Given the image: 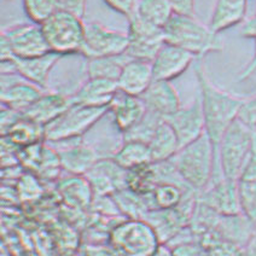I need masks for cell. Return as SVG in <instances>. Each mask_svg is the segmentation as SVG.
I'll list each match as a JSON object with an SVG mask.
<instances>
[{
  "label": "cell",
  "instance_id": "obj_43",
  "mask_svg": "<svg viewBox=\"0 0 256 256\" xmlns=\"http://www.w3.org/2000/svg\"><path fill=\"white\" fill-rule=\"evenodd\" d=\"M254 40H255V54H254V57H252V60L249 62L248 66H246V68L240 72V74L238 75L237 82H242V81L246 80V78H248L249 76H252V75L256 72V39H254Z\"/></svg>",
  "mask_w": 256,
  "mask_h": 256
},
{
  "label": "cell",
  "instance_id": "obj_14",
  "mask_svg": "<svg viewBox=\"0 0 256 256\" xmlns=\"http://www.w3.org/2000/svg\"><path fill=\"white\" fill-rule=\"evenodd\" d=\"M164 120L170 124L178 136L180 149L197 140L206 133L204 112L200 97H197L188 106H182Z\"/></svg>",
  "mask_w": 256,
  "mask_h": 256
},
{
  "label": "cell",
  "instance_id": "obj_36",
  "mask_svg": "<svg viewBox=\"0 0 256 256\" xmlns=\"http://www.w3.org/2000/svg\"><path fill=\"white\" fill-rule=\"evenodd\" d=\"M16 191L20 200H34L42 194V180L36 174L26 172L16 182Z\"/></svg>",
  "mask_w": 256,
  "mask_h": 256
},
{
  "label": "cell",
  "instance_id": "obj_33",
  "mask_svg": "<svg viewBox=\"0 0 256 256\" xmlns=\"http://www.w3.org/2000/svg\"><path fill=\"white\" fill-rule=\"evenodd\" d=\"M188 191H190V188H184L176 184H160L150 194L152 210L176 208Z\"/></svg>",
  "mask_w": 256,
  "mask_h": 256
},
{
  "label": "cell",
  "instance_id": "obj_37",
  "mask_svg": "<svg viewBox=\"0 0 256 256\" xmlns=\"http://www.w3.org/2000/svg\"><path fill=\"white\" fill-rule=\"evenodd\" d=\"M238 118L242 120L248 126L256 128V94L246 98L240 115H238Z\"/></svg>",
  "mask_w": 256,
  "mask_h": 256
},
{
  "label": "cell",
  "instance_id": "obj_24",
  "mask_svg": "<svg viewBox=\"0 0 256 256\" xmlns=\"http://www.w3.org/2000/svg\"><path fill=\"white\" fill-rule=\"evenodd\" d=\"M57 190L68 206L76 209L91 208L94 194L85 176L69 174L57 182Z\"/></svg>",
  "mask_w": 256,
  "mask_h": 256
},
{
  "label": "cell",
  "instance_id": "obj_9",
  "mask_svg": "<svg viewBox=\"0 0 256 256\" xmlns=\"http://www.w3.org/2000/svg\"><path fill=\"white\" fill-rule=\"evenodd\" d=\"M130 38L127 33L106 28L98 22L85 23L81 56L87 60L97 57L118 56L126 54Z\"/></svg>",
  "mask_w": 256,
  "mask_h": 256
},
{
  "label": "cell",
  "instance_id": "obj_8",
  "mask_svg": "<svg viewBox=\"0 0 256 256\" xmlns=\"http://www.w3.org/2000/svg\"><path fill=\"white\" fill-rule=\"evenodd\" d=\"M128 38L130 44L126 54L132 60L152 62L166 44L164 28L142 20L138 14L133 12L128 17Z\"/></svg>",
  "mask_w": 256,
  "mask_h": 256
},
{
  "label": "cell",
  "instance_id": "obj_10",
  "mask_svg": "<svg viewBox=\"0 0 256 256\" xmlns=\"http://www.w3.org/2000/svg\"><path fill=\"white\" fill-rule=\"evenodd\" d=\"M2 42H6L12 56L17 58H33L51 52L40 24L21 23L4 28Z\"/></svg>",
  "mask_w": 256,
  "mask_h": 256
},
{
  "label": "cell",
  "instance_id": "obj_31",
  "mask_svg": "<svg viewBox=\"0 0 256 256\" xmlns=\"http://www.w3.org/2000/svg\"><path fill=\"white\" fill-rule=\"evenodd\" d=\"M114 160L127 170L152 164L149 145L140 142H124L114 156Z\"/></svg>",
  "mask_w": 256,
  "mask_h": 256
},
{
  "label": "cell",
  "instance_id": "obj_27",
  "mask_svg": "<svg viewBox=\"0 0 256 256\" xmlns=\"http://www.w3.org/2000/svg\"><path fill=\"white\" fill-rule=\"evenodd\" d=\"M148 145H149L151 160L154 164L170 161L180 150L178 136L166 120L160 124Z\"/></svg>",
  "mask_w": 256,
  "mask_h": 256
},
{
  "label": "cell",
  "instance_id": "obj_6",
  "mask_svg": "<svg viewBox=\"0 0 256 256\" xmlns=\"http://www.w3.org/2000/svg\"><path fill=\"white\" fill-rule=\"evenodd\" d=\"M109 112V106H87L74 104L60 118L45 126V142L80 138Z\"/></svg>",
  "mask_w": 256,
  "mask_h": 256
},
{
  "label": "cell",
  "instance_id": "obj_11",
  "mask_svg": "<svg viewBox=\"0 0 256 256\" xmlns=\"http://www.w3.org/2000/svg\"><path fill=\"white\" fill-rule=\"evenodd\" d=\"M2 106L24 112L44 93L42 87L30 82L17 72H2Z\"/></svg>",
  "mask_w": 256,
  "mask_h": 256
},
{
  "label": "cell",
  "instance_id": "obj_42",
  "mask_svg": "<svg viewBox=\"0 0 256 256\" xmlns=\"http://www.w3.org/2000/svg\"><path fill=\"white\" fill-rule=\"evenodd\" d=\"M240 36L250 39H256V14L248 20L240 29Z\"/></svg>",
  "mask_w": 256,
  "mask_h": 256
},
{
  "label": "cell",
  "instance_id": "obj_29",
  "mask_svg": "<svg viewBox=\"0 0 256 256\" xmlns=\"http://www.w3.org/2000/svg\"><path fill=\"white\" fill-rule=\"evenodd\" d=\"M2 136H6L8 140L21 149L36 142H45V126L22 116L21 120L17 121Z\"/></svg>",
  "mask_w": 256,
  "mask_h": 256
},
{
  "label": "cell",
  "instance_id": "obj_20",
  "mask_svg": "<svg viewBox=\"0 0 256 256\" xmlns=\"http://www.w3.org/2000/svg\"><path fill=\"white\" fill-rule=\"evenodd\" d=\"M215 231L224 242L237 246H246L256 234V224L243 213L220 215Z\"/></svg>",
  "mask_w": 256,
  "mask_h": 256
},
{
  "label": "cell",
  "instance_id": "obj_30",
  "mask_svg": "<svg viewBox=\"0 0 256 256\" xmlns=\"http://www.w3.org/2000/svg\"><path fill=\"white\" fill-rule=\"evenodd\" d=\"M160 185L158 176L154 164H144L128 170L127 188L139 196H149Z\"/></svg>",
  "mask_w": 256,
  "mask_h": 256
},
{
  "label": "cell",
  "instance_id": "obj_21",
  "mask_svg": "<svg viewBox=\"0 0 256 256\" xmlns=\"http://www.w3.org/2000/svg\"><path fill=\"white\" fill-rule=\"evenodd\" d=\"M60 57L63 56L51 51L44 56L33 58L14 57L10 62L12 63L14 72L44 90L48 84L50 72L60 60Z\"/></svg>",
  "mask_w": 256,
  "mask_h": 256
},
{
  "label": "cell",
  "instance_id": "obj_2",
  "mask_svg": "<svg viewBox=\"0 0 256 256\" xmlns=\"http://www.w3.org/2000/svg\"><path fill=\"white\" fill-rule=\"evenodd\" d=\"M170 161L185 184L197 194L214 180L224 178L218 164L216 149L206 133L182 148Z\"/></svg>",
  "mask_w": 256,
  "mask_h": 256
},
{
  "label": "cell",
  "instance_id": "obj_34",
  "mask_svg": "<svg viewBox=\"0 0 256 256\" xmlns=\"http://www.w3.org/2000/svg\"><path fill=\"white\" fill-rule=\"evenodd\" d=\"M164 121V118L162 116L148 110L144 118L134 127H132L126 133H124V142H140L149 144L154 134L156 133L157 128Z\"/></svg>",
  "mask_w": 256,
  "mask_h": 256
},
{
  "label": "cell",
  "instance_id": "obj_17",
  "mask_svg": "<svg viewBox=\"0 0 256 256\" xmlns=\"http://www.w3.org/2000/svg\"><path fill=\"white\" fill-rule=\"evenodd\" d=\"M72 106H74L72 94L66 96L56 91L44 92L42 97L23 112V116L42 126H48L64 114Z\"/></svg>",
  "mask_w": 256,
  "mask_h": 256
},
{
  "label": "cell",
  "instance_id": "obj_40",
  "mask_svg": "<svg viewBox=\"0 0 256 256\" xmlns=\"http://www.w3.org/2000/svg\"><path fill=\"white\" fill-rule=\"evenodd\" d=\"M112 10L118 11L127 18L136 11V0H104Z\"/></svg>",
  "mask_w": 256,
  "mask_h": 256
},
{
  "label": "cell",
  "instance_id": "obj_1",
  "mask_svg": "<svg viewBox=\"0 0 256 256\" xmlns=\"http://www.w3.org/2000/svg\"><path fill=\"white\" fill-rule=\"evenodd\" d=\"M196 76L206 120V133L218 150L224 133L237 120L246 98L237 97L214 85L204 70L202 58H197Z\"/></svg>",
  "mask_w": 256,
  "mask_h": 256
},
{
  "label": "cell",
  "instance_id": "obj_25",
  "mask_svg": "<svg viewBox=\"0 0 256 256\" xmlns=\"http://www.w3.org/2000/svg\"><path fill=\"white\" fill-rule=\"evenodd\" d=\"M248 0H218L212 14L209 28L219 36L221 32L243 22Z\"/></svg>",
  "mask_w": 256,
  "mask_h": 256
},
{
  "label": "cell",
  "instance_id": "obj_12",
  "mask_svg": "<svg viewBox=\"0 0 256 256\" xmlns=\"http://www.w3.org/2000/svg\"><path fill=\"white\" fill-rule=\"evenodd\" d=\"M60 155L63 170L74 176H85L100 158L94 150L80 138L46 142Z\"/></svg>",
  "mask_w": 256,
  "mask_h": 256
},
{
  "label": "cell",
  "instance_id": "obj_16",
  "mask_svg": "<svg viewBox=\"0 0 256 256\" xmlns=\"http://www.w3.org/2000/svg\"><path fill=\"white\" fill-rule=\"evenodd\" d=\"M197 60L190 52L166 42L152 60L154 78L156 81H170L179 78Z\"/></svg>",
  "mask_w": 256,
  "mask_h": 256
},
{
  "label": "cell",
  "instance_id": "obj_15",
  "mask_svg": "<svg viewBox=\"0 0 256 256\" xmlns=\"http://www.w3.org/2000/svg\"><path fill=\"white\" fill-rule=\"evenodd\" d=\"M198 202L209 206L220 215L242 213L237 182L226 178L214 180L202 192L197 194Z\"/></svg>",
  "mask_w": 256,
  "mask_h": 256
},
{
  "label": "cell",
  "instance_id": "obj_5",
  "mask_svg": "<svg viewBox=\"0 0 256 256\" xmlns=\"http://www.w3.org/2000/svg\"><path fill=\"white\" fill-rule=\"evenodd\" d=\"M40 27L52 52L66 54H81L85 39V22L82 18L66 11H56Z\"/></svg>",
  "mask_w": 256,
  "mask_h": 256
},
{
  "label": "cell",
  "instance_id": "obj_32",
  "mask_svg": "<svg viewBox=\"0 0 256 256\" xmlns=\"http://www.w3.org/2000/svg\"><path fill=\"white\" fill-rule=\"evenodd\" d=\"M136 12L142 20L160 28H164L174 14L170 0H139L136 2Z\"/></svg>",
  "mask_w": 256,
  "mask_h": 256
},
{
  "label": "cell",
  "instance_id": "obj_23",
  "mask_svg": "<svg viewBox=\"0 0 256 256\" xmlns=\"http://www.w3.org/2000/svg\"><path fill=\"white\" fill-rule=\"evenodd\" d=\"M118 91V82L104 78H88L76 92L72 93V103L87 106H110Z\"/></svg>",
  "mask_w": 256,
  "mask_h": 256
},
{
  "label": "cell",
  "instance_id": "obj_38",
  "mask_svg": "<svg viewBox=\"0 0 256 256\" xmlns=\"http://www.w3.org/2000/svg\"><path fill=\"white\" fill-rule=\"evenodd\" d=\"M57 11H66L84 18L86 11V0H56Z\"/></svg>",
  "mask_w": 256,
  "mask_h": 256
},
{
  "label": "cell",
  "instance_id": "obj_35",
  "mask_svg": "<svg viewBox=\"0 0 256 256\" xmlns=\"http://www.w3.org/2000/svg\"><path fill=\"white\" fill-rule=\"evenodd\" d=\"M23 5L27 16L36 24H42L57 11L56 0H23Z\"/></svg>",
  "mask_w": 256,
  "mask_h": 256
},
{
  "label": "cell",
  "instance_id": "obj_41",
  "mask_svg": "<svg viewBox=\"0 0 256 256\" xmlns=\"http://www.w3.org/2000/svg\"><path fill=\"white\" fill-rule=\"evenodd\" d=\"M174 14L194 16V0H170Z\"/></svg>",
  "mask_w": 256,
  "mask_h": 256
},
{
  "label": "cell",
  "instance_id": "obj_26",
  "mask_svg": "<svg viewBox=\"0 0 256 256\" xmlns=\"http://www.w3.org/2000/svg\"><path fill=\"white\" fill-rule=\"evenodd\" d=\"M242 213L256 224V142L252 158L237 180Z\"/></svg>",
  "mask_w": 256,
  "mask_h": 256
},
{
  "label": "cell",
  "instance_id": "obj_18",
  "mask_svg": "<svg viewBox=\"0 0 256 256\" xmlns=\"http://www.w3.org/2000/svg\"><path fill=\"white\" fill-rule=\"evenodd\" d=\"M155 81L152 63L148 60H130L122 69L118 80V87L127 94L142 97Z\"/></svg>",
  "mask_w": 256,
  "mask_h": 256
},
{
  "label": "cell",
  "instance_id": "obj_39",
  "mask_svg": "<svg viewBox=\"0 0 256 256\" xmlns=\"http://www.w3.org/2000/svg\"><path fill=\"white\" fill-rule=\"evenodd\" d=\"M23 114L10 108H2V136H5L17 121L21 120Z\"/></svg>",
  "mask_w": 256,
  "mask_h": 256
},
{
  "label": "cell",
  "instance_id": "obj_44",
  "mask_svg": "<svg viewBox=\"0 0 256 256\" xmlns=\"http://www.w3.org/2000/svg\"><path fill=\"white\" fill-rule=\"evenodd\" d=\"M246 256H256V234L246 246Z\"/></svg>",
  "mask_w": 256,
  "mask_h": 256
},
{
  "label": "cell",
  "instance_id": "obj_19",
  "mask_svg": "<svg viewBox=\"0 0 256 256\" xmlns=\"http://www.w3.org/2000/svg\"><path fill=\"white\" fill-rule=\"evenodd\" d=\"M148 112L144 100L140 97L127 94L118 90L109 106V112L115 124L124 133L134 127Z\"/></svg>",
  "mask_w": 256,
  "mask_h": 256
},
{
  "label": "cell",
  "instance_id": "obj_13",
  "mask_svg": "<svg viewBox=\"0 0 256 256\" xmlns=\"http://www.w3.org/2000/svg\"><path fill=\"white\" fill-rule=\"evenodd\" d=\"M128 170L114 158H100L85 174L94 196H112L115 192L127 188Z\"/></svg>",
  "mask_w": 256,
  "mask_h": 256
},
{
  "label": "cell",
  "instance_id": "obj_28",
  "mask_svg": "<svg viewBox=\"0 0 256 256\" xmlns=\"http://www.w3.org/2000/svg\"><path fill=\"white\" fill-rule=\"evenodd\" d=\"M132 60L126 54L118 56L97 57L87 60L86 72L88 78H104L118 82L122 69Z\"/></svg>",
  "mask_w": 256,
  "mask_h": 256
},
{
  "label": "cell",
  "instance_id": "obj_4",
  "mask_svg": "<svg viewBox=\"0 0 256 256\" xmlns=\"http://www.w3.org/2000/svg\"><path fill=\"white\" fill-rule=\"evenodd\" d=\"M256 128L237 118L224 133L218 146V164L224 178L237 182L255 149Z\"/></svg>",
  "mask_w": 256,
  "mask_h": 256
},
{
  "label": "cell",
  "instance_id": "obj_22",
  "mask_svg": "<svg viewBox=\"0 0 256 256\" xmlns=\"http://www.w3.org/2000/svg\"><path fill=\"white\" fill-rule=\"evenodd\" d=\"M148 110L166 118L182 108L180 97L170 81H154L142 96Z\"/></svg>",
  "mask_w": 256,
  "mask_h": 256
},
{
  "label": "cell",
  "instance_id": "obj_3",
  "mask_svg": "<svg viewBox=\"0 0 256 256\" xmlns=\"http://www.w3.org/2000/svg\"><path fill=\"white\" fill-rule=\"evenodd\" d=\"M164 33L166 42L190 52L196 58L224 50L219 36L194 16L174 14L164 26Z\"/></svg>",
  "mask_w": 256,
  "mask_h": 256
},
{
  "label": "cell",
  "instance_id": "obj_7",
  "mask_svg": "<svg viewBox=\"0 0 256 256\" xmlns=\"http://www.w3.org/2000/svg\"><path fill=\"white\" fill-rule=\"evenodd\" d=\"M112 243L124 256H151L160 240L146 221L128 219L112 231Z\"/></svg>",
  "mask_w": 256,
  "mask_h": 256
}]
</instances>
